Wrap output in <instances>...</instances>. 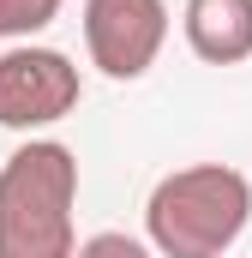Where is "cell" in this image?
I'll list each match as a JSON object with an SVG mask.
<instances>
[{
	"instance_id": "7a4b0ae2",
	"label": "cell",
	"mask_w": 252,
	"mask_h": 258,
	"mask_svg": "<svg viewBox=\"0 0 252 258\" xmlns=\"http://www.w3.org/2000/svg\"><path fill=\"white\" fill-rule=\"evenodd\" d=\"M78 156L60 138H30L0 162V258H72Z\"/></svg>"
},
{
	"instance_id": "277c9868",
	"label": "cell",
	"mask_w": 252,
	"mask_h": 258,
	"mask_svg": "<svg viewBox=\"0 0 252 258\" xmlns=\"http://www.w3.org/2000/svg\"><path fill=\"white\" fill-rule=\"evenodd\" d=\"M168 42V0H84V48L108 78H144Z\"/></svg>"
},
{
	"instance_id": "52a82bcc",
	"label": "cell",
	"mask_w": 252,
	"mask_h": 258,
	"mask_svg": "<svg viewBox=\"0 0 252 258\" xmlns=\"http://www.w3.org/2000/svg\"><path fill=\"white\" fill-rule=\"evenodd\" d=\"M72 258H156L138 234H120V228H102V234H90V240H78Z\"/></svg>"
},
{
	"instance_id": "8992f818",
	"label": "cell",
	"mask_w": 252,
	"mask_h": 258,
	"mask_svg": "<svg viewBox=\"0 0 252 258\" xmlns=\"http://www.w3.org/2000/svg\"><path fill=\"white\" fill-rule=\"evenodd\" d=\"M60 6L66 0H0V36L6 42H24V36L48 30L60 18Z\"/></svg>"
},
{
	"instance_id": "5b68a950",
	"label": "cell",
	"mask_w": 252,
	"mask_h": 258,
	"mask_svg": "<svg viewBox=\"0 0 252 258\" xmlns=\"http://www.w3.org/2000/svg\"><path fill=\"white\" fill-rule=\"evenodd\" d=\"M186 48L210 66H240L252 54V0H186Z\"/></svg>"
},
{
	"instance_id": "6da1fadb",
	"label": "cell",
	"mask_w": 252,
	"mask_h": 258,
	"mask_svg": "<svg viewBox=\"0 0 252 258\" xmlns=\"http://www.w3.org/2000/svg\"><path fill=\"white\" fill-rule=\"evenodd\" d=\"M252 222V180L228 162H192L150 186L144 246L162 258H228Z\"/></svg>"
},
{
	"instance_id": "3957f363",
	"label": "cell",
	"mask_w": 252,
	"mask_h": 258,
	"mask_svg": "<svg viewBox=\"0 0 252 258\" xmlns=\"http://www.w3.org/2000/svg\"><path fill=\"white\" fill-rule=\"evenodd\" d=\"M78 96H84V78L60 48L18 42V48L0 54V126H12V132L54 126L78 108Z\"/></svg>"
}]
</instances>
